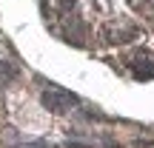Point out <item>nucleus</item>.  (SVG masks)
I'll return each instance as SVG.
<instances>
[{
	"mask_svg": "<svg viewBox=\"0 0 154 148\" xmlns=\"http://www.w3.org/2000/svg\"><path fill=\"white\" fill-rule=\"evenodd\" d=\"M14 77H17V66H9V63L0 60V80H3V83H11Z\"/></svg>",
	"mask_w": 154,
	"mask_h": 148,
	"instance_id": "3",
	"label": "nucleus"
},
{
	"mask_svg": "<svg viewBox=\"0 0 154 148\" xmlns=\"http://www.w3.org/2000/svg\"><path fill=\"white\" fill-rule=\"evenodd\" d=\"M131 74L137 80H151L154 77V54L146 49H140L137 54L131 57Z\"/></svg>",
	"mask_w": 154,
	"mask_h": 148,
	"instance_id": "2",
	"label": "nucleus"
},
{
	"mask_svg": "<svg viewBox=\"0 0 154 148\" xmlns=\"http://www.w3.org/2000/svg\"><path fill=\"white\" fill-rule=\"evenodd\" d=\"M11 148H49V143H20V145H11Z\"/></svg>",
	"mask_w": 154,
	"mask_h": 148,
	"instance_id": "4",
	"label": "nucleus"
},
{
	"mask_svg": "<svg viewBox=\"0 0 154 148\" xmlns=\"http://www.w3.org/2000/svg\"><path fill=\"white\" fill-rule=\"evenodd\" d=\"M103 148H123V145H117V143H106Z\"/></svg>",
	"mask_w": 154,
	"mask_h": 148,
	"instance_id": "5",
	"label": "nucleus"
},
{
	"mask_svg": "<svg viewBox=\"0 0 154 148\" xmlns=\"http://www.w3.org/2000/svg\"><path fill=\"white\" fill-rule=\"evenodd\" d=\"M40 103H43V108L51 111V114H66L74 105H80V97L72 94V91H63V88H46V91L40 94Z\"/></svg>",
	"mask_w": 154,
	"mask_h": 148,
	"instance_id": "1",
	"label": "nucleus"
},
{
	"mask_svg": "<svg viewBox=\"0 0 154 148\" xmlns=\"http://www.w3.org/2000/svg\"><path fill=\"white\" fill-rule=\"evenodd\" d=\"M66 148H86V145H74V143H72V145H66Z\"/></svg>",
	"mask_w": 154,
	"mask_h": 148,
	"instance_id": "6",
	"label": "nucleus"
}]
</instances>
